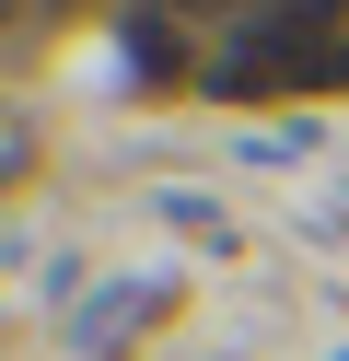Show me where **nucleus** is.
<instances>
[{"instance_id":"f257e3e1","label":"nucleus","mask_w":349,"mask_h":361,"mask_svg":"<svg viewBox=\"0 0 349 361\" xmlns=\"http://www.w3.org/2000/svg\"><path fill=\"white\" fill-rule=\"evenodd\" d=\"M221 94H279V82H349V0H291L221 47Z\"/></svg>"}]
</instances>
